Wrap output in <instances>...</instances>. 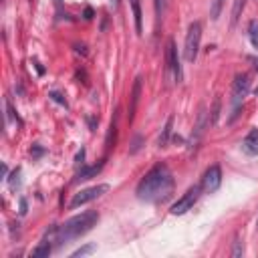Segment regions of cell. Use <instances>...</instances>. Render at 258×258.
<instances>
[{"label":"cell","mask_w":258,"mask_h":258,"mask_svg":"<svg viewBox=\"0 0 258 258\" xmlns=\"http://www.w3.org/2000/svg\"><path fill=\"white\" fill-rule=\"evenodd\" d=\"M173 177L165 163L153 165L137 183V198L141 202H163L171 196Z\"/></svg>","instance_id":"obj_1"},{"label":"cell","mask_w":258,"mask_h":258,"mask_svg":"<svg viewBox=\"0 0 258 258\" xmlns=\"http://www.w3.org/2000/svg\"><path fill=\"white\" fill-rule=\"evenodd\" d=\"M99 220V214L95 210L83 212L79 216H73L71 220H67L60 228H58V242H69L75 238H81L83 234H87Z\"/></svg>","instance_id":"obj_2"},{"label":"cell","mask_w":258,"mask_h":258,"mask_svg":"<svg viewBox=\"0 0 258 258\" xmlns=\"http://www.w3.org/2000/svg\"><path fill=\"white\" fill-rule=\"evenodd\" d=\"M248 91H250V77H248L246 73L236 75V79H234V83H232V111H234V113H232V119H230V121H234V117L238 115L240 105L244 103Z\"/></svg>","instance_id":"obj_3"},{"label":"cell","mask_w":258,"mask_h":258,"mask_svg":"<svg viewBox=\"0 0 258 258\" xmlns=\"http://www.w3.org/2000/svg\"><path fill=\"white\" fill-rule=\"evenodd\" d=\"M200 42H202V24L196 20L189 24L187 34H185V44H183V56L187 62H194L200 50Z\"/></svg>","instance_id":"obj_4"},{"label":"cell","mask_w":258,"mask_h":258,"mask_svg":"<svg viewBox=\"0 0 258 258\" xmlns=\"http://www.w3.org/2000/svg\"><path fill=\"white\" fill-rule=\"evenodd\" d=\"M105 191H109V185L107 183H99V185H93V187H87V189H81L79 194H75L73 196V200H71V204H69V208H79V206H85V204H89V202H93V200H97L99 196H103Z\"/></svg>","instance_id":"obj_5"},{"label":"cell","mask_w":258,"mask_h":258,"mask_svg":"<svg viewBox=\"0 0 258 258\" xmlns=\"http://www.w3.org/2000/svg\"><path fill=\"white\" fill-rule=\"evenodd\" d=\"M200 191H202V185H194V187H189L173 206H171V214L173 216H181V214H185L187 210H191L194 208V204L198 202V198H200Z\"/></svg>","instance_id":"obj_6"},{"label":"cell","mask_w":258,"mask_h":258,"mask_svg":"<svg viewBox=\"0 0 258 258\" xmlns=\"http://www.w3.org/2000/svg\"><path fill=\"white\" fill-rule=\"evenodd\" d=\"M220 183H222V169H220V165H210L206 169L204 177H202V183H200L202 189L206 194H212V191H216L220 187Z\"/></svg>","instance_id":"obj_7"},{"label":"cell","mask_w":258,"mask_h":258,"mask_svg":"<svg viewBox=\"0 0 258 258\" xmlns=\"http://www.w3.org/2000/svg\"><path fill=\"white\" fill-rule=\"evenodd\" d=\"M165 62H167V69L173 73L175 83H179V81H181V64H179V56H177V48H175V42H173V40L167 42V48H165Z\"/></svg>","instance_id":"obj_8"},{"label":"cell","mask_w":258,"mask_h":258,"mask_svg":"<svg viewBox=\"0 0 258 258\" xmlns=\"http://www.w3.org/2000/svg\"><path fill=\"white\" fill-rule=\"evenodd\" d=\"M56 236H58V228H50V232L42 238V242L32 250V256H34V258H44V256H48V254H50V250H52L50 242H52Z\"/></svg>","instance_id":"obj_9"},{"label":"cell","mask_w":258,"mask_h":258,"mask_svg":"<svg viewBox=\"0 0 258 258\" xmlns=\"http://www.w3.org/2000/svg\"><path fill=\"white\" fill-rule=\"evenodd\" d=\"M242 151L246 155H258V129H252L244 139H242Z\"/></svg>","instance_id":"obj_10"},{"label":"cell","mask_w":258,"mask_h":258,"mask_svg":"<svg viewBox=\"0 0 258 258\" xmlns=\"http://www.w3.org/2000/svg\"><path fill=\"white\" fill-rule=\"evenodd\" d=\"M101 167H103V161H101L99 165H85V167H81V169L77 171V175H75L73 183H81V181H87V179L95 177V175L101 171Z\"/></svg>","instance_id":"obj_11"},{"label":"cell","mask_w":258,"mask_h":258,"mask_svg":"<svg viewBox=\"0 0 258 258\" xmlns=\"http://www.w3.org/2000/svg\"><path fill=\"white\" fill-rule=\"evenodd\" d=\"M139 93H141V79L137 77V79H135V85H133V93H131V107H129V121L133 119V113H135V107H137V101H139Z\"/></svg>","instance_id":"obj_12"},{"label":"cell","mask_w":258,"mask_h":258,"mask_svg":"<svg viewBox=\"0 0 258 258\" xmlns=\"http://www.w3.org/2000/svg\"><path fill=\"white\" fill-rule=\"evenodd\" d=\"M131 8H133V18H135V30L141 34L143 26H141V2L139 0H129Z\"/></svg>","instance_id":"obj_13"},{"label":"cell","mask_w":258,"mask_h":258,"mask_svg":"<svg viewBox=\"0 0 258 258\" xmlns=\"http://www.w3.org/2000/svg\"><path fill=\"white\" fill-rule=\"evenodd\" d=\"M171 125H173V117H169L167 123H165V127H163V133H161V137H159V147H165V145H167V137H169V133H171Z\"/></svg>","instance_id":"obj_14"},{"label":"cell","mask_w":258,"mask_h":258,"mask_svg":"<svg viewBox=\"0 0 258 258\" xmlns=\"http://www.w3.org/2000/svg\"><path fill=\"white\" fill-rule=\"evenodd\" d=\"M248 34H250L252 44L258 48V22H256V20H252V22H250V26H248Z\"/></svg>","instance_id":"obj_15"},{"label":"cell","mask_w":258,"mask_h":258,"mask_svg":"<svg viewBox=\"0 0 258 258\" xmlns=\"http://www.w3.org/2000/svg\"><path fill=\"white\" fill-rule=\"evenodd\" d=\"M93 252H95V246H93V244H87V246H83V248L75 250L71 256H73V258H77V256H87V254H93Z\"/></svg>","instance_id":"obj_16"},{"label":"cell","mask_w":258,"mask_h":258,"mask_svg":"<svg viewBox=\"0 0 258 258\" xmlns=\"http://www.w3.org/2000/svg\"><path fill=\"white\" fill-rule=\"evenodd\" d=\"M222 6H224V0H214V4H212V12H210L212 20H218V16H220V12H222Z\"/></svg>","instance_id":"obj_17"},{"label":"cell","mask_w":258,"mask_h":258,"mask_svg":"<svg viewBox=\"0 0 258 258\" xmlns=\"http://www.w3.org/2000/svg\"><path fill=\"white\" fill-rule=\"evenodd\" d=\"M242 254H244V246H242L240 238L236 236V238H234V248H232V256H234V258H238V256H242Z\"/></svg>","instance_id":"obj_18"},{"label":"cell","mask_w":258,"mask_h":258,"mask_svg":"<svg viewBox=\"0 0 258 258\" xmlns=\"http://www.w3.org/2000/svg\"><path fill=\"white\" fill-rule=\"evenodd\" d=\"M244 2H246V0H234V10H232V22H236V20H238V16H240V10L244 8Z\"/></svg>","instance_id":"obj_19"},{"label":"cell","mask_w":258,"mask_h":258,"mask_svg":"<svg viewBox=\"0 0 258 258\" xmlns=\"http://www.w3.org/2000/svg\"><path fill=\"white\" fill-rule=\"evenodd\" d=\"M48 97H50L52 101H56L58 105H62V107H67V99H62V95H58L56 91H50V93H48Z\"/></svg>","instance_id":"obj_20"},{"label":"cell","mask_w":258,"mask_h":258,"mask_svg":"<svg viewBox=\"0 0 258 258\" xmlns=\"http://www.w3.org/2000/svg\"><path fill=\"white\" fill-rule=\"evenodd\" d=\"M161 6H163V0H155V12H157V16L161 14Z\"/></svg>","instance_id":"obj_21"},{"label":"cell","mask_w":258,"mask_h":258,"mask_svg":"<svg viewBox=\"0 0 258 258\" xmlns=\"http://www.w3.org/2000/svg\"><path fill=\"white\" fill-rule=\"evenodd\" d=\"M85 18H87V20H91V18H93V10H91V8H87V10H85Z\"/></svg>","instance_id":"obj_22"},{"label":"cell","mask_w":258,"mask_h":258,"mask_svg":"<svg viewBox=\"0 0 258 258\" xmlns=\"http://www.w3.org/2000/svg\"><path fill=\"white\" fill-rule=\"evenodd\" d=\"M248 60H250V62H254V67L258 69V58H256V56H248Z\"/></svg>","instance_id":"obj_23"},{"label":"cell","mask_w":258,"mask_h":258,"mask_svg":"<svg viewBox=\"0 0 258 258\" xmlns=\"http://www.w3.org/2000/svg\"><path fill=\"white\" fill-rule=\"evenodd\" d=\"M111 2H113V6H117V4H119V0H111Z\"/></svg>","instance_id":"obj_24"},{"label":"cell","mask_w":258,"mask_h":258,"mask_svg":"<svg viewBox=\"0 0 258 258\" xmlns=\"http://www.w3.org/2000/svg\"><path fill=\"white\" fill-rule=\"evenodd\" d=\"M256 97H258V87H256Z\"/></svg>","instance_id":"obj_25"},{"label":"cell","mask_w":258,"mask_h":258,"mask_svg":"<svg viewBox=\"0 0 258 258\" xmlns=\"http://www.w3.org/2000/svg\"><path fill=\"white\" fill-rule=\"evenodd\" d=\"M256 228H258V220H256Z\"/></svg>","instance_id":"obj_26"}]
</instances>
